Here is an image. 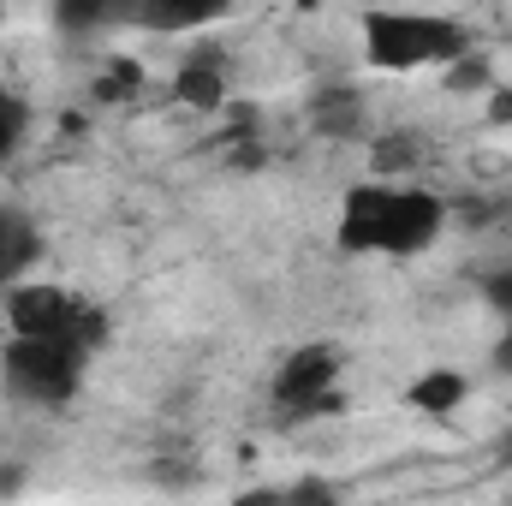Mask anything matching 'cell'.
I'll return each mask as SVG.
<instances>
[{"mask_svg": "<svg viewBox=\"0 0 512 506\" xmlns=\"http://www.w3.org/2000/svg\"><path fill=\"white\" fill-rule=\"evenodd\" d=\"M447 227V203L411 179H370L352 185L340 203V251L358 256H423Z\"/></svg>", "mask_w": 512, "mask_h": 506, "instance_id": "1", "label": "cell"}, {"mask_svg": "<svg viewBox=\"0 0 512 506\" xmlns=\"http://www.w3.org/2000/svg\"><path fill=\"white\" fill-rule=\"evenodd\" d=\"M6 328H12V340L66 346L78 358H96L114 340V316L96 298H84L72 286H36V280L6 292Z\"/></svg>", "mask_w": 512, "mask_h": 506, "instance_id": "2", "label": "cell"}, {"mask_svg": "<svg viewBox=\"0 0 512 506\" xmlns=\"http://www.w3.org/2000/svg\"><path fill=\"white\" fill-rule=\"evenodd\" d=\"M477 54V36L465 18L447 12H364V60L376 72H423V66H459Z\"/></svg>", "mask_w": 512, "mask_h": 506, "instance_id": "3", "label": "cell"}, {"mask_svg": "<svg viewBox=\"0 0 512 506\" xmlns=\"http://www.w3.org/2000/svg\"><path fill=\"white\" fill-rule=\"evenodd\" d=\"M90 376V358L66 352V346H42V340H6L0 352V381L18 405L36 411H60L78 399V387Z\"/></svg>", "mask_w": 512, "mask_h": 506, "instance_id": "4", "label": "cell"}, {"mask_svg": "<svg viewBox=\"0 0 512 506\" xmlns=\"http://www.w3.org/2000/svg\"><path fill=\"white\" fill-rule=\"evenodd\" d=\"M340 346H298L280 370H274V405L292 411V417H316V411H334V387H340Z\"/></svg>", "mask_w": 512, "mask_h": 506, "instance_id": "5", "label": "cell"}, {"mask_svg": "<svg viewBox=\"0 0 512 506\" xmlns=\"http://www.w3.org/2000/svg\"><path fill=\"white\" fill-rule=\"evenodd\" d=\"M227 78H233L227 48H191V54L179 60V72H173V96H179L185 108H197V114H215V108L227 102Z\"/></svg>", "mask_w": 512, "mask_h": 506, "instance_id": "6", "label": "cell"}, {"mask_svg": "<svg viewBox=\"0 0 512 506\" xmlns=\"http://www.w3.org/2000/svg\"><path fill=\"white\" fill-rule=\"evenodd\" d=\"M42 262V227L24 209H0V286H24Z\"/></svg>", "mask_w": 512, "mask_h": 506, "instance_id": "7", "label": "cell"}, {"mask_svg": "<svg viewBox=\"0 0 512 506\" xmlns=\"http://www.w3.org/2000/svg\"><path fill=\"white\" fill-rule=\"evenodd\" d=\"M310 120H316L322 137H358L364 131V102H358V90H322L310 102Z\"/></svg>", "mask_w": 512, "mask_h": 506, "instance_id": "8", "label": "cell"}, {"mask_svg": "<svg viewBox=\"0 0 512 506\" xmlns=\"http://www.w3.org/2000/svg\"><path fill=\"white\" fill-rule=\"evenodd\" d=\"M465 393H471V381L459 376V370H429V376L411 387V405H417V411H435V417H441V411H453V405H459Z\"/></svg>", "mask_w": 512, "mask_h": 506, "instance_id": "9", "label": "cell"}, {"mask_svg": "<svg viewBox=\"0 0 512 506\" xmlns=\"http://www.w3.org/2000/svg\"><path fill=\"white\" fill-rule=\"evenodd\" d=\"M24 131H30V108H24V96H12V90L0 84V167L24 149Z\"/></svg>", "mask_w": 512, "mask_h": 506, "instance_id": "10", "label": "cell"}, {"mask_svg": "<svg viewBox=\"0 0 512 506\" xmlns=\"http://www.w3.org/2000/svg\"><path fill=\"white\" fill-rule=\"evenodd\" d=\"M417 143H423L417 131H387L382 143H376V173H405V167L423 155Z\"/></svg>", "mask_w": 512, "mask_h": 506, "instance_id": "11", "label": "cell"}, {"mask_svg": "<svg viewBox=\"0 0 512 506\" xmlns=\"http://www.w3.org/2000/svg\"><path fill=\"white\" fill-rule=\"evenodd\" d=\"M274 506H340V489L322 477H298L286 495H274Z\"/></svg>", "mask_w": 512, "mask_h": 506, "instance_id": "12", "label": "cell"}, {"mask_svg": "<svg viewBox=\"0 0 512 506\" xmlns=\"http://www.w3.org/2000/svg\"><path fill=\"white\" fill-rule=\"evenodd\" d=\"M483 84H495V72H489L483 54H465L459 66H447V90H483Z\"/></svg>", "mask_w": 512, "mask_h": 506, "instance_id": "13", "label": "cell"}, {"mask_svg": "<svg viewBox=\"0 0 512 506\" xmlns=\"http://www.w3.org/2000/svg\"><path fill=\"white\" fill-rule=\"evenodd\" d=\"M137 84H143V72H137L131 60H120V66H114V72H108V78L96 84V96H102V102H126Z\"/></svg>", "mask_w": 512, "mask_h": 506, "instance_id": "14", "label": "cell"}, {"mask_svg": "<svg viewBox=\"0 0 512 506\" xmlns=\"http://www.w3.org/2000/svg\"><path fill=\"white\" fill-rule=\"evenodd\" d=\"M483 292H489V304H495L501 316H512V262H507V268H495V274H489V286H483Z\"/></svg>", "mask_w": 512, "mask_h": 506, "instance_id": "15", "label": "cell"}, {"mask_svg": "<svg viewBox=\"0 0 512 506\" xmlns=\"http://www.w3.org/2000/svg\"><path fill=\"white\" fill-rule=\"evenodd\" d=\"M489 120H495V126H512V90H495V96H489Z\"/></svg>", "mask_w": 512, "mask_h": 506, "instance_id": "16", "label": "cell"}, {"mask_svg": "<svg viewBox=\"0 0 512 506\" xmlns=\"http://www.w3.org/2000/svg\"><path fill=\"white\" fill-rule=\"evenodd\" d=\"M495 370H501V376H512V316H507V334L495 340Z\"/></svg>", "mask_w": 512, "mask_h": 506, "instance_id": "17", "label": "cell"}]
</instances>
